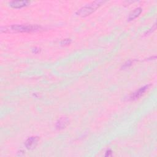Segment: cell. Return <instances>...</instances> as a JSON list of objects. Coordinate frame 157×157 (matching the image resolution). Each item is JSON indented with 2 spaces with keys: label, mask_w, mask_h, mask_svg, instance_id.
<instances>
[{
  "label": "cell",
  "mask_w": 157,
  "mask_h": 157,
  "mask_svg": "<svg viewBox=\"0 0 157 157\" xmlns=\"http://www.w3.org/2000/svg\"><path fill=\"white\" fill-rule=\"evenodd\" d=\"M148 87H149V85H145V86L140 88V89H139L137 91H136L135 93H134L132 94V96H131V99H136L140 98L148 90Z\"/></svg>",
  "instance_id": "5b68a950"
},
{
  "label": "cell",
  "mask_w": 157,
  "mask_h": 157,
  "mask_svg": "<svg viewBox=\"0 0 157 157\" xmlns=\"http://www.w3.org/2000/svg\"><path fill=\"white\" fill-rule=\"evenodd\" d=\"M30 3L28 1H12L9 2V5L13 8H21L28 5Z\"/></svg>",
  "instance_id": "277c9868"
},
{
  "label": "cell",
  "mask_w": 157,
  "mask_h": 157,
  "mask_svg": "<svg viewBox=\"0 0 157 157\" xmlns=\"http://www.w3.org/2000/svg\"><path fill=\"white\" fill-rule=\"evenodd\" d=\"M71 40L70 39H64L63 40L61 41V45H67V44H69L71 43Z\"/></svg>",
  "instance_id": "ba28073f"
},
{
  "label": "cell",
  "mask_w": 157,
  "mask_h": 157,
  "mask_svg": "<svg viewBox=\"0 0 157 157\" xmlns=\"http://www.w3.org/2000/svg\"><path fill=\"white\" fill-rule=\"evenodd\" d=\"M111 153H112V151H111V150H107V151H106V153H105V156H110V155H111Z\"/></svg>",
  "instance_id": "9c48e42d"
},
{
  "label": "cell",
  "mask_w": 157,
  "mask_h": 157,
  "mask_svg": "<svg viewBox=\"0 0 157 157\" xmlns=\"http://www.w3.org/2000/svg\"><path fill=\"white\" fill-rule=\"evenodd\" d=\"M39 28V26L32 25H14L10 26L11 30L17 32H29L37 30Z\"/></svg>",
  "instance_id": "7a4b0ae2"
},
{
  "label": "cell",
  "mask_w": 157,
  "mask_h": 157,
  "mask_svg": "<svg viewBox=\"0 0 157 157\" xmlns=\"http://www.w3.org/2000/svg\"><path fill=\"white\" fill-rule=\"evenodd\" d=\"M39 138L36 136H32L29 137L25 142V145L28 150L34 149L37 145Z\"/></svg>",
  "instance_id": "3957f363"
},
{
  "label": "cell",
  "mask_w": 157,
  "mask_h": 157,
  "mask_svg": "<svg viewBox=\"0 0 157 157\" xmlns=\"http://www.w3.org/2000/svg\"><path fill=\"white\" fill-rule=\"evenodd\" d=\"M104 1H96L90 2L83 7H82L76 12V14L80 17H86L89 15L94 11H95L99 6H101Z\"/></svg>",
  "instance_id": "6da1fadb"
},
{
  "label": "cell",
  "mask_w": 157,
  "mask_h": 157,
  "mask_svg": "<svg viewBox=\"0 0 157 157\" xmlns=\"http://www.w3.org/2000/svg\"><path fill=\"white\" fill-rule=\"evenodd\" d=\"M142 12V9L140 7H137L129 15L128 20H132L134 18H136L139 15V14Z\"/></svg>",
  "instance_id": "52a82bcc"
},
{
  "label": "cell",
  "mask_w": 157,
  "mask_h": 157,
  "mask_svg": "<svg viewBox=\"0 0 157 157\" xmlns=\"http://www.w3.org/2000/svg\"><path fill=\"white\" fill-rule=\"evenodd\" d=\"M69 122V120L66 117H61L60 119H59L56 123V128L57 129H63L66 126Z\"/></svg>",
  "instance_id": "8992f818"
}]
</instances>
